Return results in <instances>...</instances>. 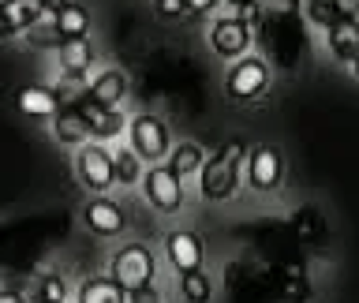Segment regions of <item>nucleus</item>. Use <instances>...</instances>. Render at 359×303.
Returning a JSON list of instances; mask_svg holds the SVG:
<instances>
[{"label": "nucleus", "instance_id": "1", "mask_svg": "<svg viewBox=\"0 0 359 303\" xmlns=\"http://www.w3.org/2000/svg\"><path fill=\"white\" fill-rule=\"evenodd\" d=\"M243 142H224L217 154H210L206 161H202V184H198V195L206 202H224L236 195V187H240V157H243Z\"/></svg>", "mask_w": 359, "mask_h": 303}, {"label": "nucleus", "instance_id": "2", "mask_svg": "<svg viewBox=\"0 0 359 303\" xmlns=\"http://www.w3.org/2000/svg\"><path fill=\"white\" fill-rule=\"evenodd\" d=\"M154 251L146 243H128V247H120L116 255L109 258V277L116 281V285L123 292H131V288H142V285H150L154 281Z\"/></svg>", "mask_w": 359, "mask_h": 303}, {"label": "nucleus", "instance_id": "3", "mask_svg": "<svg viewBox=\"0 0 359 303\" xmlns=\"http://www.w3.org/2000/svg\"><path fill=\"white\" fill-rule=\"evenodd\" d=\"M128 131H131V150L142 157V161H150V165H161L168 161V128H165V120L161 116H154V112H142V116H135L128 123Z\"/></svg>", "mask_w": 359, "mask_h": 303}, {"label": "nucleus", "instance_id": "4", "mask_svg": "<svg viewBox=\"0 0 359 303\" xmlns=\"http://www.w3.org/2000/svg\"><path fill=\"white\" fill-rule=\"evenodd\" d=\"M75 168H79V180H83V187L94 191V195H105V191L116 184V173H112V150H105L101 142L79 146Z\"/></svg>", "mask_w": 359, "mask_h": 303}, {"label": "nucleus", "instance_id": "5", "mask_svg": "<svg viewBox=\"0 0 359 303\" xmlns=\"http://www.w3.org/2000/svg\"><path fill=\"white\" fill-rule=\"evenodd\" d=\"M142 195L154 210H161V213H172V210L184 206V184H180V176L168 165H150L146 168Z\"/></svg>", "mask_w": 359, "mask_h": 303}, {"label": "nucleus", "instance_id": "6", "mask_svg": "<svg viewBox=\"0 0 359 303\" xmlns=\"http://www.w3.org/2000/svg\"><path fill=\"white\" fill-rule=\"evenodd\" d=\"M266 86H269V64L258 60V56H243L224 75V90H229L232 101H255Z\"/></svg>", "mask_w": 359, "mask_h": 303}, {"label": "nucleus", "instance_id": "7", "mask_svg": "<svg viewBox=\"0 0 359 303\" xmlns=\"http://www.w3.org/2000/svg\"><path fill=\"white\" fill-rule=\"evenodd\" d=\"M280 176H285V161H280L277 146H258L247 154V184L255 191H277Z\"/></svg>", "mask_w": 359, "mask_h": 303}, {"label": "nucleus", "instance_id": "8", "mask_svg": "<svg viewBox=\"0 0 359 303\" xmlns=\"http://www.w3.org/2000/svg\"><path fill=\"white\" fill-rule=\"evenodd\" d=\"M45 19V0H0V41L30 30Z\"/></svg>", "mask_w": 359, "mask_h": 303}, {"label": "nucleus", "instance_id": "9", "mask_svg": "<svg viewBox=\"0 0 359 303\" xmlns=\"http://www.w3.org/2000/svg\"><path fill=\"white\" fill-rule=\"evenodd\" d=\"M210 45L217 56H224V60H240L247 53V45H251V27L240 19H217L210 30Z\"/></svg>", "mask_w": 359, "mask_h": 303}, {"label": "nucleus", "instance_id": "10", "mask_svg": "<svg viewBox=\"0 0 359 303\" xmlns=\"http://www.w3.org/2000/svg\"><path fill=\"white\" fill-rule=\"evenodd\" d=\"M83 224L94 236H120L123 229H128V217H123V210L116 206V202L97 195V198H90L83 206Z\"/></svg>", "mask_w": 359, "mask_h": 303}, {"label": "nucleus", "instance_id": "11", "mask_svg": "<svg viewBox=\"0 0 359 303\" xmlns=\"http://www.w3.org/2000/svg\"><path fill=\"white\" fill-rule=\"evenodd\" d=\"M165 255H168V262H172V269H180V274L202 269V240L187 229H176V232L165 236Z\"/></svg>", "mask_w": 359, "mask_h": 303}, {"label": "nucleus", "instance_id": "12", "mask_svg": "<svg viewBox=\"0 0 359 303\" xmlns=\"http://www.w3.org/2000/svg\"><path fill=\"white\" fill-rule=\"evenodd\" d=\"M128 90H131L128 72L109 67V72H101L94 83L86 86V101H94V105H101V109H120V101L128 97Z\"/></svg>", "mask_w": 359, "mask_h": 303}, {"label": "nucleus", "instance_id": "13", "mask_svg": "<svg viewBox=\"0 0 359 303\" xmlns=\"http://www.w3.org/2000/svg\"><path fill=\"white\" fill-rule=\"evenodd\" d=\"M53 135H56V142H64V146H86L94 131H90V120L83 116V109L64 105L53 116Z\"/></svg>", "mask_w": 359, "mask_h": 303}, {"label": "nucleus", "instance_id": "14", "mask_svg": "<svg viewBox=\"0 0 359 303\" xmlns=\"http://www.w3.org/2000/svg\"><path fill=\"white\" fill-rule=\"evenodd\" d=\"M15 105H19L22 116H38V120H53L56 112L64 109L60 97H56L49 86H19Z\"/></svg>", "mask_w": 359, "mask_h": 303}, {"label": "nucleus", "instance_id": "15", "mask_svg": "<svg viewBox=\"0 0 359 303\" xmlns=\"http://www.w3.org/2000/svg\"><path fill=\"white\" fill-rule=\"evenodd\" d=\"M79 109H83V116L90 120V131H94V139H120L123 128H128V120H123L120 109H101L94 101H75Z\"/></svg>", "mask_w": 359, "mask_h": 303}, {"label": "nucleus", "instance_id": "16", "mask_svg": "<svg viewBox=\"0 0 359 303\" xmlns=\"http://www.w3.org/2000/svg\"><path fill=\"white\" fill-rule=\"evenodd\" d=\"M330 53L344 64L359 60V19H337L330 27Z\"/></svg>", "mask_w": 359, "mask_h": 303}, {"label": "nucleus", "instance_id": "17", "mask_svg": "<svg viewBox=\"0 0 359 303\" xmlns=\"http://www.w3.org/2000/svg\"><path fill=\"white\" fill-rule=\"evenodd\" d=\"M56 53H60V67L67 75H83L94 64V45H90V38H64V41H56Z\"/></svg>", "mask_w": 359, "mask_h": 303}, {"label": "nucleus", "instance_id": "18", "mask_svg": "<svg viewBox=\"0 0 359 303\" xmlns=\"http://www.w3.org/2000/svg\"><path fill=\"white\" fill-rule=\"evenodd\" d=\"M79 303H128V292L112 277H90L79 285Z\"/></svg>", "mask_w": 359, "mask_h": 303}, {"label": "nucleus", "instance_id": "19", "mask_svg": "<svg viewBox=\"0 0 359 303\" xmlns=\"http://www.w3.org/2000/svg\"><path fill=\"white\" fill-rule=\"evenodd\" d=\"M53 30L60 34V41L64 38H86L90 34V11L83 4H72V0H67V8L53 19Z\"/></svg>", "mask_w": 359, "mask_h": 303}, {"label": "nucleus", "instance_id": "20", "mask_svg": "<svg viewBox=\"0 0 359 303\" xmlns=\"http://www.w3.org/2000/svg\"><path fill=\"white\" fill-rule=\"evenodd\" d=\"M202 161H206V154H202L198 142H180V146H172V150H168V168H172L180 180L191 176V173H198Z\"/></svg>", "mask_w": 359, "mask_h": 303}, {"label": "nucleus", "instance_id": "21", "mask_svg": "<svg viewBox=\"0 0 359 303\" xmlns=\"http://www.w3.org/2000/svg\"><path fill=\"white\" fill-rule=\"evenodd\" d=\"M112 173L116 184H142V157L135 150H112Z\"/></svg>", "mask_w": 359, "mask_h": 303}, {"label": "nucleus", "instance_id": "22", "mask_svg": "<svg viewBox=\"0 0 359 303\" xmlns=\"http://www.w3.org/2000/svg\"><path fill=\"white\" fill-rule=\"evenodd\" d=\"M180 296H184L187 303H210V296H213L210 274H202V269H195V274H180Z\"/></svg>", "mask_w": 359, "mask_h": 303}, {"label": "nucleus", "instance_id": "23", "mask_svg": "<svg viewBox=\"0 0 359 303\" xmlns=\"http://www.w3.org/2000/svg\"><path fill=\"white\" fill-rule=\"evenodd\" d=\"M38 299L45 303H64L67 299V281L60 274H45L41 285H38Z\"/></svg>", "mask_w": 359, "mask_h": 303}, {"label": "nucleus", "instance_id": "24", "mask_svg": "<svg viewBox=\"0 0 359 303\" xmlns=\"http://www.w3.org/2000/svg\"><path fill=\"white\" fill-rule=\"evenodd\" d=\"M307 19H311V22H318L322 30H330L341 15H337V8L330 4V0H307Z\"/></svg>", "mask_w": 359, "mask_h": 303}, {"label": "nucleus", "instance_id": "25", "mask_svg": "<svg viewBox=\"0 0 359 303\" xmlns=\"http://www.w3.org/2000/svg\"><path fill=\"white\" fill-rule=\"evenodd\" d=\"M154 8H157V15L161 19H180V15H187V0H154Z\"/></svg>", "mask_w": 359, "mask_h": 303}, {"label": "nucleus", "instance_id": "26", "mask_svg": "<svg viewBox=\"0 0 359 303\" xmlns=\"http://www.w3.org/2000/svg\"><path fill=\"white\" fill-rule=\"evenodd\" d=\"M128 303H161V292H157L154 285L131 288V292H128Z\"/></svg>", "mask_w": 359, "mask_h": 303}, {"label": "nucleus", "instance_id": "27", "mask_svg": "<svg viewBox=\"0 0 359 303\" xmlns=\"http://www.w3.org/2000/svg\"><path fill=\"white\" fill-rule=\"evenodd\" d=\"M341 19H359V0H330Z\"/></svg>", "mask_w": 359, "mask_h": 303}, {"label": "nucleus", "instance_id": "28", "mask_svg": "<svg viewBox=\"0 0 359 303\" xmlns=\"http://www.w3.org/2000/svg\"><path fill=\"white\" fill-rule=\"evenodd\" d=\"M236 19H240V22H247V27H255V22H258V4H243V8H240V15H236Z\"/></svg>", "mask_w": 359, "mask_h": 303}, {"label": "nucleus", "instance_id": "29", "mask_svg": "<svg viewBox=\"0 0 359 303\" xmlns=\"http://www.w3.org/2000/svg\"><path fill=\"white\" fill-rule=\"evenodd\" d=\"M217 4H224V0H187V8L195 11V15H202V11H210V8H217Z\"/></svg>", "mask_w": 359, "mask_h": 303}, {"label": "nucleus", "instance_id": "30", "mask_svg": "<svg viewBox=\"0 0 359 303\" xmlns=\"http://www.w3.org/2000/svg\"><path fill=\"white\" fill-rule=\"evenodd\" d=\"M0 303H27L19 296V292H11V288H0Z\"/></svg>", "mask_w": 359, "mask_h": 303}, {"label": "nucleus", "instance_id": "31", "mask_svg": "<svg viewBox=\"0 0 359 303\" xmlns=\"http://www.w3.org/2000/svg\"><path fill=\"white\" fill-rule=\"evenodd\" d=\"M224 4H236V8H243V4H255V0H224Z\"/></svg>", "mask_w": 359, "mask_h": 303}, {"label": "nucleus", "instance_id": "32", "mask_svg": "<svg viewBox=\"0 0 359 303\" xmlns=\"http://www.w3.org/2000/svg\"><path fill=\"white\" fill-rule=\"evenodd\" d=\"M352 67H355V75H359V60H355V64H352Z\"/></svg>", "mask_w": 359, "mask_h": 303}, {"label": "nucleus", "instance_id": "33", "mask_svg": "<svg viewBox=\"0 0 359 303\" xmlns=\"http://www.w3.org/2000/svg\"><path fill=\"white\" fill-rule=\"evenodd\" d=\"M30 303H45V299H30Z\"/></svg>", "mask_w": 359, "mask_h": 303}]
</instances>
